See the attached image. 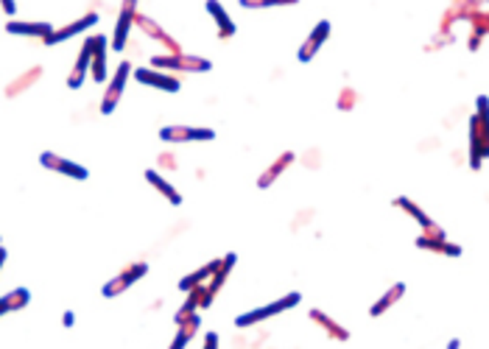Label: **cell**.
<instances>
[{"label":"cell","mask_w":489,"mask_h":349,"mask_svg":"<svg viewBox=\"0 0 489 349\" xmlns=\"http://www.w3.org/2000/svg\"><path fill=\"white\" fill-rule=\"evenodd\" d=\"M489 157V98H478V112L470 121V165L478 171L481 159Z\"/></svg>","instance_id":"cell-1"},{"label":"cell","mask_w":489,"mask_h":349,"mask_svg":"<svg viewBox=\"0 0 489 349\" xmlns=\"http://www.w3.org/2000/svg\"><path fill=\"white\" fill-rule=\"evenodd\" d=\"M151 67H160L163 73H210L213 62L193 54H163L151 56Z\"/></svg>","instance_id":"cell-2"},{"label":"cell","mask_w":489,"mask_h":349,"mask_svg":"<svg viewBox=\"0 0 489 349\" xmlns=\"http://www.w3.org/2000/svg\"><path fill=\"white\" fill-rule=\"evenodd\" d=\"M299 302H302V296H299L296 290H291V293H286L283 299H274V302H268V305H263V308H255V310L238 316L235 318V327H255V324H261L266 318H274V316H280V313H286V310H291V308H296Z\"/></svg>","instance_id":"cell-3"},{"label":"cell","mask_w":489,"mask_h":349,"mask_svg":"<svg viewBox=\"0 0 489 349\" xmlns=\"http://www.w3.org/2000/svg\"><path fill=\"white\" fill-rule=\"evenodd\" d=\"M146 274H148V263H143V260H140V263H131V265H126L121 274H115L106 285L101 288V293H104L106 299H115V296H121L126 288L134 285L137 280H143Z\"/></svg>","instance_id":"cell-4"},{"label":"cell","mask_w":489,"mask_h":349,"mask_svg":"<svg viewBox=\"0 0 489 349\" xmlns=\"http://www.w3.org/2000/svg\"><path fill=\"white\" fill-rule=\"evenodd\" d=\"M129 76H131V64L129 62L118 64L115 76L109 79V84H106V90H104V98H101V112H104V115H112V112H115L118 101L123 98V90H126Z\"/></svg>","instance_id":"cell-5"},{"label":"cell","mask_w":489,"mask_h":349,"mask_svg":"<svg viewBox=\"0 0 489 349\" xmlns=\"http://www.w3.org/2000/svg\"><path fill=\"white\" fill-rule=\"evenodd\" d=\"M160 140L163 143H210L216 140V131L207 126H163L160 128Z\"/></svg>","instance_id":"cell-6"},{"label":"cell","mask_w":489,"mask_h":349,"mask_svg":"<svg viewBox=\"0 0 489 349\" xmlns=\"http://www.w3.org/2000/svg\"><path fill=\"white\" fill-rule=\"evenodd\" d=\"M39 165L48 168V171H54V173L79 179V182H84V179L90 176V171H87L84 165H79V162H73V159H67V157H59V154H54V151H42V154H39Z\"/></svg>","instance_id":"cell-7"},{"label":"cell","mask_w":489,"mask_h":349,"mask_svg":"<svg viewBox=\"0 0 489 349\" xmlns=\"http://www.w3.org/2000/svg\"><path fill=\"white\" fill-rule=\"evenodd\" d=\"M131 76L140 81V84H148L154 90H163V93H179L182 90V81L171 73H163V70H154V67H137L131 70Z\"/></svg>","instance_id":"cell-8"},{"label":"cell","mask_w":489,"mask_h":349,"mask_svg":"<svg viewBox=\"0 0 489 349\" xmlns=\"http://www.w3.org/2000/svg\"><path fill=\"white\" fill-rule=\"evenodd\" d=\"M134 26H137L140 31L146 34L148 39H157V42H163L165 48L171 51V54H182L179 42H176V39H173L171 34H165L163 26H160V23H157L154 17H148V14H140V11H137V14H134Z\"/></svg>","instance_id":"cell-9"},{"label":"cell","mask_w":489,"mask_h":349,"mask_svg":"<svg viewBox=\"0 0 489 349\" xmlns=\"http://www.w3.org/2000/svg\"><path fill=\"white\" fill-rule=\"evenodd\" d=\"M134 14H137V3H134V0H129V3L121 6L118 23H115V34H112V51H123V48H126L129 31L134 29Z\"/></svg>","instance_id":"cell-10"},{"label":"cell","mask_w":489,"mask_h":349,"mask_svg":"<svg viewBox=\"0 0 489 349\" xmlns=\"http://www.w3.org/2000/svg\"><path fill=\"white\" fill-rule=\"evenodd\" d=\"M90 64H93V36L84 39V45H81V51H79V59H76L70 76H67V87H70V90H79V87L84 84V79H87V73H90Z\"/></svg>","instance_id":"cell-11"},{"label":"cell","mask_w":489,"mask_h":349,"mask_svg":"<svg viewBox=\"0 0 489 349\" xmlns=\"http://www.w3.org/2000/svg\"><path fill=\"white\" fill-rule=\"evenodd\" d=\"M232 265H235V254H227V257H221V265H218V271H216V274L210 277V283L204 285V296H201V310L213 305L216 293H218V290H221V285L227 283V277H229V271H232Z\"/></svg>","instance_id":"cell-12"},{"label":"cell","mask_w":489,"mask_h":349,"mask_svg":"<svg viewBox=\"0 0 489 349\" xmlns=\"http://www.w3.org/2000/svg\"><path fill=\"white\" fill-rule=\"evenodd\" d=\"M327 36H330V23H327V20L316 23V29L308 34V39L302 42V48H299L296 59H299V62H311V59L319 54V48L327 42Z\"/></svg>","instance_id":"cell-13"},{"label":"cell","mask_w":489,"mask_h":349,"mask_svg":"<svg viewBox=\"0 0 489 349\" xmlns=\"http://www.w3.org/2000/svg\"><path fill=\"white\" fill-rule=\"evenodd\" d=\"M98 23V11H87L84 17H79V20H73V23H67L65 29H54V34L45 39V45H56V42H65V39H70V36H76V34L87 31V29H93Z\"/></svg>","instance_id":"cell-14"},{"label":"cell","mask_w":489,"mask_h":349,"mask_svg":"<svg viewBox=\"0 0 489 349\" xmlns=\"http://www.w3.org/2000/svg\"><path fill=\"white\" fill-rule=\"evenodd\" d=\"M293 159H296V154H293V151H286V154H280V157L274 159V162H271V165H268V168L263 171L261 176H258V188H261V191L271 188V185H274V182H277V179H280V176H283V173H286V171L291 168Z\"/></svg>","instance_id":"cell-15"},{"label":"cell","mask_w":489,"mask_h":349,"mask_svg":"<svg viewBox=\"0 0 489 349\" xmlns=\"http://www.w3.org/2000/svg\"><path fill=\"white\" fill-rule=\"evenodd\" d=\"M106 45H109V39L104 34L93 36V64H90V73H93L96 84L106 81Z\"/></svg>","instance_id":"cell-16"},{"label":"cell","mask_w":489,"mask_h":349,"mask_svg":"<svg viewBox=\"0 0 489 349\" xmlns=\"http://www.w3.org/2000/svg\"><path fill=\"white\" fill-rule=\"evenodd\" d=\"M6 31L14 34V36H36V39H48L54 34L51 23H23V20H9L6 23Z\"/></svg>","instance_id":"cell-17"},{"label":"cell","mask_w":489,"mask_h":349,"mask_svg":"<svg viewBox=\"0 0 489 349\" xmlns=\"http://www.w3.org/2000/svg\"><path fill=\"white\" fill-rule=\"evenodd\" d=\"M218 265H221V260H210V263H204L198 271H193V274H188V277H182L179 280V290H193V288L204 285V283H210V277L218 271Z\"/></svg>","instance_id":"cell-18"},{"label":"cell","mask_w":489,"mask_h":349,"mask_svg":"<svg viewBox=\"0 0 489 349\" xmlns=\"http://www.w3.org/2000/svg\"><path fill=\"white\" fill-rule=\"evenodd\" d=\"M146 182H148V185H151V188H154L157 193H163V196L168 198V201H171V204H173V207H179V204H182V193L176 191V188H173V185L165 179L163 173H157L154 168H148V171H146Z\"/></svg>","instance_id":"cell-19"},{"label":"cell","mask_w":489,"mask_h":349,"mask_svg":"<svg viewBox=\"0 0 489 349\" xmlns=\"http://www.w3.org/2000/svg\"><path fill=\"white\" fill-rule=\"evenodd\" d=\"M394 204H397L400 210H405V213H408L411 218H417V221H420V226H423V229H425V235H445V232H442V229H439L436 223L430 221V218L425 216L423 210H420V207H417V204H414L411 198H405V196H400V198H397Z\"/></svg>","instance_id":"cell-20"},{"label":"cell","mask_w":489,"mask_h":349,"mask_svg":"<svg viewBox=\"0 0 489 349\" xmlns=\"http://www.w3.org/2000/svg\"><path fill=\"white\" fill-rule=\"evenodd\" d=\"M29 302H31L29 288H14V290H9L6 296H0V316L14 313V310H23Z\"/></svg>","instance_id":"cell-21"},{"label":"cell","mask_w":489,"mask_h":349,"mask_svg":"<svg viewBox=\"0 0 489 349\" xmlns=\"http://www.w3.org/2000/svg\"><path fill=\"white\" fill-rule=\"evenodd\" d=\"M417 246L420 249H430V252H439V254H450V257H458L461 249L456 243H448L445 235H420L417 238Z\"/></svg>","instance_id":"cell-22"},{"label":"cell","mask_w":489,"mask_h":349,"mask_svg":"<svg viewBox=\"0 0 489 349\" xmlns=\"http://www.w3.org/2000/svg\"><path fill=\"white\" fill-rule=\"evenodd\" d=\"M198 327H201V316L196 313V316H191L185 324H179V327H176V335H173V341H171V347L168 349H185L191 341H193V335L198 333Z\"/></svg>","instance_id":"cell-23"},{"label":"cell","mask_w":489,"mask_h":349,"mask_svg":"<svg viewBox=\"0 0 489 349\" xmlns=\"http://www.w3.org/2000/svg\"><path fill=\"white\" fill-rule=\"evenodd\" d=\"M311 318H313V321H316V324H319V327L325 330L330 338H336V341H347V338H350V333H347V330H344V327H341V324H338L336 318L327 316L325 310L313 308V310H311Z\"/></svg>","instance_id":"cell-24"},{"label":"cell","mask_w":489,"mask_h":349,"mask_svg":"<svg viewBox=\"0 0 489 349\" xmlns=\"http://www.w3.org/2000/svg\"><path fill=\"white\" fill-rule=\"evenodd\" d=\"M207 11H210V17L216 20V26H218V34H221L224 39L235 36V23L229 20V14L224 11V6H221V3H216V0H207Z\"/></svg>","instance_id":"cell-25"},{"label":"cell","mask_w":489,"mask_h":349,"mask_svg":"<svg viewBox=\"0 0 489 349\" xmlns=\"http://www.w3.org/2000/svg\"><path fill=\"white\" fill-rule=\"evenodd\" d=\"M403 293H405V285H403V283H394V285H391L389 290H386V293H383V296L369 308V316H383L394 302H400V299H403Z\"/></svg>","instance_id":"cell-26"},{"label":"cell","mask_w":489,"mask_h":349,"mask_svg":"<svg viewBox=\"0 0 489 349\" xmlns=\"http://www.w3.org/2000/svg\"><path fill=\"white\" fill-rule=\"evenodd\" d=\"M39 76H42V70H39V67H31L29 73H23V76H20L17 81H11V84H9V90H6V96H9V98H14V96H17V93H23L26 87H31L34 81L39 79Z\"/></svg>","instance_id":"cell-27"},{"label":"cell","mask_w":489,"mask_h":349,"mask_svg":"<svg viewBox=\"0 0 489 349\" xmlns=\"http://www.w3.org/2000/svg\"><path fill=\"white\" fill-rule=\"evenodd\" d=\"M286 3H291V0H286ZM241 6L243 9H271V6H283V3L280 0H261V3L258 0H241Z\"/></svg>","instance_id":"cell-28"},{"label":"cell","mask_w":489,"mask_h":349,"mask_svg":"<svg viewBox=\"0 0 489 349\" xmlns=\"http://www.w3.org/2000/svg\"><path fill=\"white\" fill-rule=\"evenodd\" d=\"M353 103H356V93L344 90V96H341V101H338V106H341V109H347V106H353Z\"/></svg>","instance_id":"cell-29"},{"label":"cell","mask_w":489,"mask_h":349,"mask_svg":"<svg viewBox=\"0 0 489 349\" xmlns=\"http://www.w3.org/2000/svg\"><path fill=\"white\" fill-rule=\"evenodd\" d=\"M204 349H218V335L216 333H207L204 335Z\"/></svg>","instance_id":"cell-30"},{"label":"cell","mask_w":489,"mask_h":349,"mask_svg":"<svg viewBox=\"0 0 489 349\" xmlns=\"http://www.w3.org/2000/svg\"><path fill=\"white\" fill-rule=\"evenodd\" d=\"M3 11H6V14H14V11H17V6H14V3H3Z\"/></svg>","instance_id":"cell-31"},{"label":"cell","mask_w":489,"mask_h":349,"mask_svg":"<svg viewBox=\"0 0 489 349\" xmlns=\"http://www.w3.org/2000/svg\"><path fill=\"white\" fill-rule=\"evenodd\" d=\"M3 263H6V249L0 246V268H3Z\"/></svg>","instance_id":"cell-32"}]
</instances>
